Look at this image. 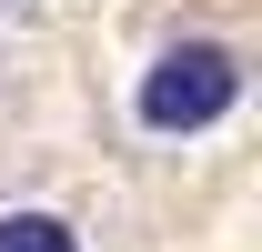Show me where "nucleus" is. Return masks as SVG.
Wrapping results in <instances>:
<instances>
[{
  "label": "nucleus",
  "instance_id": "nucleus-1",
  "mask_svg": "<svg viewBox=\"0 0 262 252\" xmlns=\"http://www.w3.org/2000/svg\"><path fill=\"white\" fill-rule=\"evenodd\" d=\"M232 101H242V61L222 40H182V51H162L141 71V121L151 131H202V121H222Z\"/></svg>",
  "mask_w": 262,
  "mask_h": 252
},
{
  "label": "nucleus",
  "instance_id": "nucleus-2",
  "mask_svg": "<svg viewBox=\"0 0 262 252\" xmlns=\"http://www.w3.org/2000/svg\"><path fill=\"white\" fill-rule=\"evenodd\" d=\"M0 252H81L61 212H0Z\"/></svg>",
  "mask_w": 262,
  "mask_h": 252
}]
</instances>
